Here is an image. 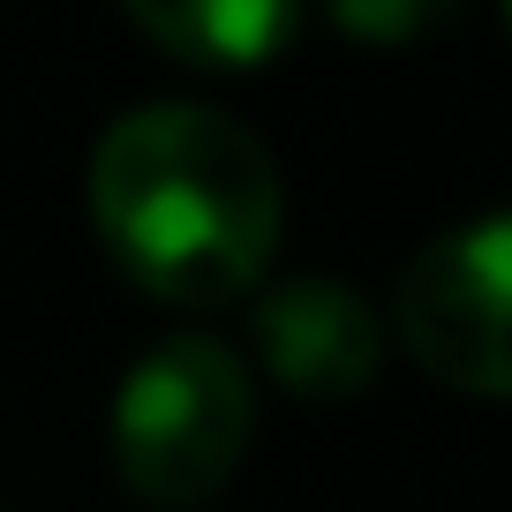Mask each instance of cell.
<instances>
[{
  "mask_svg": "<svg viewBox=\"0 0 512 512\" xmlns=\"http://www.w3.org/2000/svg\"><path fill=\"white\" fill-rule=\"evenodd\" d=\"M279 166L219 106H136L91 151V226L159 302L211 309L264 279L279 249Z\"/></svg>",
  "mask_w": 512,
  "mask_h": 512,
  "instance_id": "cell-1",
  "label": "cell"
},
{
  "mask_svg": "<svg viewBox=\"0 0 512 512\" xmlns=\"http://www.w3.org/2000/svg\"><path fill=\"white\" fill-rule=\"evenodd\" d=\"M256 430V392L219 339H166L113 400V460L151 512H196L234 482Z\"/></svg>",
  "mask_w": 512,
  "mask_h": 512,
  "instance_id": "cell-2",
  "label": "cell"
},
{
  "mask_svg": "<svg viewBox=\"0 0 512 512\" xmlns=\"http://www.w3.org/2000/svg\"><path fill=\"white\" fill-rule=\"evenodd\" d=\"M400 339L430 377L512 400V204L437 234L400 272Z\"/></svg>",
  "mask_w": 512,
  "mask_h": 512,
  "instance_id": "cell-3",
  "label": "cell"
},
{
  "mask_svg": "<svg viewBox=\"0 0 512 512\" xmlns=\"http://www.w3.org/2000/svg\"><path fill=\"white\" fill-rule=\"evenodd\" d=\"M256 354L294 400H354L384 362V324L347 279H279L256 302Z\"/></svg>",
  "mask_w": 512,
  "mask_h": 512,
  "instance_id": "cell-4",
  "label": "cell"
},
{
  "mask_svg": "<svg viewBox=\"0 0 512 512\" xmlns=\"http://www.w3.org/2000/svg\"><path fill=\"white\" fill-rule=\"evenodd\" d=\"M136 31L189 68H264L294 46L302 0H121Z\"/></svg>",
  "mask_w": 512,
  "mask_h": 512,
  "instance_id": "cell-5",
  "label": "cell"
},
{
  "mask_svg": "<svg viewBox=\"0 0 512 512\" xmlns=\"http://www.w3.org/2000/svg\"><path fill=\"white\" fill-rule=\"evenodd\" d=\"M467 0H324V16L362 46H422L437 38Z\"/></svg>",
  "mask_w": 512,
  "mask_h": 512,
  "instance_id": "cell-6",
  "label": "cell"
},
{
  "mask_svg": "<svg viewBox=\"0 0 512 512\" xmlns=\"http://www.w3.org/2000/svg\"><path fill=\"white\" fill-rule=\"evenodd\" d=\"M505 23H512V0H505Z\"/></svg>",
  "mask_w": 512,
  "mask_h": 512,
  "instance_id": "cell-7",
  "label": "cell"
}]
</instances>
